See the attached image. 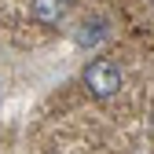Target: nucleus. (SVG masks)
<instances>
[{"label":"nucleus","mask_w":154,"mask_h":154,"mask_svg":"<svg viewBox=\"0 0 154 154\" xmlns=\"http://www.w3.org/2000/svg\"><path fill=\"white\" fill-rule=\"evenodd\" d=\"M81 85H85V92L92 99H114V95L125 88V70H121L118 59H110V55H95L81 70Z\"/></svg>","instance_id":"nucleus-1"},{"label":"nucleus","mask_w":154,"mask_h":154,"mask_svg":"<svg viewBox=\"0 0 154 154\" xmlns=\"http://www.w3.org/2000/svg\"><path fill=\"white\" fill-rule=\"evenodd\" d=\"M70 8H73V0H29L33 22H41L44 29H59L70 18Z\"/></svg>","instance_id":"nucleus-2"},{"label":"nucleus","mask_w":154,"mask_h":154,"mask_svg":"<svg viewBox=\"0 0 154 154\" xmlns=\"http://www.w3.org/2000/svg\"><path fill=\"white\" fill-rule=\"evenodd\" d=\"M150 136H154V114H150Z\"/></svg>","instance_id":"nucleus-3"}]
</instances>
